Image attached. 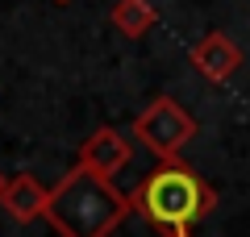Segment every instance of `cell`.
Segmentation results:
<instances>
[{
	"mask_svg": "<svg viewBox=\"0 0 250 237\" xmlns=\"http://www.w3.org/2000/svg\"><path fill=\"white\" fill-rule=\"evenodd\" d=\"M129 208L163 237H192V229L217 208V192L184 158H167L129 192Z\"/></svg>",
	"mask_w": 250,
	"mask_h": 237,
	"instance_id": "cell-1",
	"label": "cell"
},
{
	"mask_svg": "<svg viewBox=\"0 0 250 237\" xmlns=\"http://www.w3.org/2000/svg\"><path fill=\"white\" fill-rule=\"evenodd\" d=\"M129 212H134L129 192L80 162L50 187V204H46V220L59 237H108Z\"/></svg>",
	"mask_w": 250,
	"mask_h": 237,
	"instance_id": "cell-2",
	"label": "cell"
},
{
	"mask_svg": "<svg viewBox=\"0 0 250 237\" xmlns=\"http://www.w3.org/2000/svg\"><path fill=\"white\" fill-rule=\"evenodd\" d=\"M134 138L142 141L150 154H159L163 162H167V158H175L179 150L188 146V141L196 138V117L188 113L179 100L159 96V100H150V104L138 113V121H134Z\"/></svg>",
	"mask_w": 250,
	"mask_h": 237,
	"instance_id": "cell-3",
	"label": "cell"
},
{
	"mask_svg": "<svg viewBox=\"0 0 250 237\" xmlns=\"http://www.w3.org/2000/svg\"><path fill=\"white\" fill-rule=\"evenodd\" d=\"M129 158H134V150H129L125 133H117L113 125H100V129L88 133L83 146H80V167L96 171V175H104V179H113Z\"/></svg>",
	"mask_w": 250,
	"mask_h": 237,
	"instance_id": "cell-4",
	"label": "cell"
},
{
	"mask_svg": "<svg viewBox=\"0 0 250 237\" xmlns=\"http://www.w3.org/2000/svg\"><path fill=\"white\" fill-rule=\"evenodd\" d=\"M188 59H192V67H196L205 79H213V83H225V79L242 67V50L233 46L229 34H221V29L205 34L192 50H188Z\"/></svg>",
	"mask_w": 250,
	"mask_h": 237,
	"instance_id": "cell-5",
	"label": "cell"
},
{
	"mask_svg": "<svg viewBox=\"0 0 250 237\" xmlns=\"http://www.w3.org/2000/svg\"><path fill=\"white\" fill-rule=\"evenodd\" d=\"M46 204H50V187L38 183L34 175H13L9 179V192H4V204L0 208L9 212L13 220H21V225H29V220L46 217Z\"/></svg>",
	"mask_w": 250,
	"mask_h": 237,
	"instance_id": "cell-6",
	"label": "cell"
},
{
	"mask_svg": "<svg viewBox=\"0 0 250 237\" xmlns=\"http://www.w3.org/2000/svg\"><path fill=\"white\" fill-rule=\"evenodd\" d=\"M154 21H159V13H154L150 0H117L113 4V25L125 38H146Z\"/></svg>",
	"mask_w": 250,
	"mask_h": 237,
	"instance_id": "cell-7",
	"label": "cell"
},
{
	"mask_svg": "<svg viewBox=\"0 0 250 237\" xmlns=\"http://www.w3.org/2000/svg\"><path fill=\"white\" fill-rule=\"evenodd\" d=\"M4 192H9V179L0 175V204H4Z\"/></svg>",
	"mask_w": 250,
	"mask_h": 237,
	"instance_id": "cell-8",
	"label": "cell"
},
{
	"mask_svg": "<svg viewBox=\"0 0 250 237\" xmlns=\"http://www.w3.org/2000/svg\"><path fill=\"white\" fill-rule=\"evenodd\" d=\"M54 4H67V0H54Z\"/></svg>",
	"mask_w": 250,
	"mask_h": 237,
	"instance_id": "cell-9",
	"label": "cell"
}]
</instances>
